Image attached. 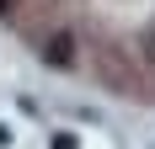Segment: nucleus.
Listing matches in <instances>:
<instances>
[{"label": "nucleus", "instance_id": "f257e3e1", "mask_svg": "<svg viewBox=\"0 0 155 149\" xmlns=\"http://www.w3.org/2000/svg\"><path fill=\"white\" fill-rule=\"evenodd\" d=\"M43 59L48 64H70L75 59V37H70V32H54V37L43 43Z\"/></svg>", "mask_w": 155, "mask_h": 149}, {"label": "nucleus", "instance_id": "f03ea898", "mask_svg": "<svg viewBox=\"0 0 155 149\" xmlns=\"http://www.w3.org/2000/svg\"><path fill=\"white\" fill-rule=\"evenodd\" d=\"M48 149H75V133H54V144Z\"/></svg>", "mask_w": 155, "mask_h": 149}, {"label": "nucleus", "instance_id": "7ed1b4c3", "mask_svg": "<svg viewBox=\"0 0 155 149\" xmlns=\"http://www.w3.org/2000/svg\"><path fill=\"white\" fill-rule=\"evenodd\" d=\"M0 16H11V0H0Z\"/></svg>", "mask_w": 155, "mask_h": 149}, {"label": "nucleus", "instance_id": "20e7f679", "mask_svg": "<svg viewBox=\"0 0 155 149\" xmlns=\"http://www.w3.org/2000/svg\"><path fill=\"white\" fill-rule=\"evenodd\" d=\"M5 138H11V133H5V128H0V144H5Z\"/></svg>", "mask_w": 155, "mask_h": 149}, {"label": "nucleus", "instance_id": "39448f33", "mask_svg": "<svg viewBox=\"0 0 155 149\" xmlns=\"http://www.w3.org/2000/svg\"><path fill=\"white\" fill-rule=\"evenodd\" d=\"M150 59H155V43H150Z\"/></svg>", "mask_w": 155, "mask_h": 149}]
</instances>
